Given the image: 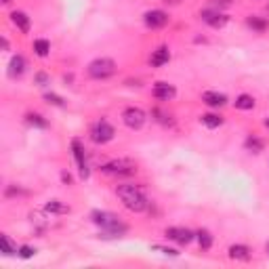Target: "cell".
Returning a JSON list of instances; mask_svg holds the SVG:
<instances>
[{
	"label": "cell",
	"mask_w": 269,
	"mask_h": 269,
	"mask_svg": "<svg viewBox=\"0 0 269 269\" xmlns=\"http://www.w3.org/2000/svg\"><path fill=\"white\" fill-rule=\"evenodd\" d=\"M49 51H51V42L49 40H34V53L38 55V57H47L49 55Z\"/></svg>",
	"instance_id": "ffe728a7"
},
{
	"label": "cell",
	"mask_w": 269,
	"mask_h": 269,
	"mask_svg": "<svg viewBox=\"0 0 269 269\" xmlns=\"http://www.w3.org/2000/svg\"><path fill=\"white\" fill-rule=\"evenodd\" d=\"M11 21H13L15 28H19L21 34H28V32H30L32 21H30V17H28L24 11H13V13H11Z\"/></svg>",
	"instance_id": "7c38bea8"
},
{
	"label": "cell",
	"mask_w": 269,
	"mask_h": 269,
	"mask_svg": "<svg viewBox=\"0 0 269 269\" xmlns=\"http://www.w3.org/2000/svg\"><path fill=\"white\" fill-rule=\"evenodd\" d=\"M44 210L51 213V215H67L70 213V206L63 204V202H59V200H51V202H47Z\"/></svg>",
	"instance_id": "e0dca14e"
},
{
	"label": "cell",
	"mask_w": 269,
	"mask_h": 269,
	"mask_svg": "<svg viewBox=\"0 0 269 269\" xmlns=\"http://www.w3.org/2000/svg\"><path fill=\"white\" fill-rule=\"evenodd\" d=\"M229 259H234V261H248L251 259V248L246 244H234V246H229Z\"/></svg>",
	"instance_id": "9a60e30c"
},
{
	"label": "cell",
	"mask_w": 269,
	"mask_h": 269,
	"mask_svg": "<svg viewBox=\"0 0 269 269\" xmlns=\"http://www.w3.org/2000/svg\"><path fill=\"white\" fill-rule=\"evenodd\" d=\"M36 80H38L40 84H44V82H47V76H44V74H38V76H36Z\"/></svg>",
	"instance_id": "f546056e"
},
{
	"label": "cell",
	"mask_w": 269,
	"mask_h": 269,
	"mask_svg": "<svg viewBox=\"0 0 269 269\" xmlns=\"http://www.w3.org/2000/svg\"><path fill=\"white\" fill-rule=\"evenodd\" d=\"M143 21H145L147 28L160 30V28H164V26L168 24V15H166L164 11H160V9H151V11H147V13L143 15Z\"/></svg>",
	"instance_id": "ba28073f"
},
{
	"label": "cell",
	"mask_w": 269,
	"mask_h": 269,
	"mask_svg": "<svg viewBox=\"0 0 269 269\" xmlns=\"http://www.w3.org/2000/svg\"><path fill=\"white\" fill-rule=\"evenodd\" d=\"M177 95V88L168 82H156L153 84V97L160 99V101H170Z\"/></svg>",
	"instance_id": "8fae6325"
},
{
	"label": "cell",
	"mask_w": 269,
	"mask_h": 269,
	"mask_svg": "<svg viewBox=\"0 0 269 269\" xmlns=\"http://www.w3.org/2000/svg\"><path fill=\"white\" fill-rule=\"evenodd\" d=\"M24 72H26V59L21 55H15L11 59V63H9V76L11 78H19Z\"/></svg>",
	"instance_id": "2e32d148"
},
{
	"label": "cell",
	"mask_w": 269,
	"mask_h": 269,
	"mask_svg": "<svg viewBox=\"0 0 269 269\" xmlns=\"http://www.w3.org/2000/svg\"><path fill=\"white\" fill-rule=\"evenodd\" d=\"M196 238H198V244H200L202 251H210V246H213V236H210L208 229H200V232L196 234Z\"/></svg>",
	"instance_id": "ac0fdd59"
},
{
	"label": "cell",
	"mask_w": 269,
	"mask_h": 269,
	"mask_svg": "<svg viewBox=\"0 0 269 269\" xmlns=\"http://www.w3.org/2000/svg\"><path fill=\"white\" fill-rule=\"evenodd\" d=\"M114 134H116L114 126H111L107 120H103V118L97 120L95 126L91 128V139H93L95 143H107V141L114 139Z\"/></svg>",
	"instance_id": "5b68a950"
},
{
	"label": "cell",
	"mask_w": 269,
	"mask_h": 269,
	"mask_svg": "<svg viewBox=\"0 0 269 269\" xmlns=\"http://www.w3.org/2000/svg\"><path fill=\"white\" fill-rule=\"evenodd\" d=\"M194 232H189L187 227H168L166 229V238L177 242V244H181V246H187L191 240H194Z\"/></svg>",
	"instance_id": "30bf717a"
},
{
	"label": "cell",
	"mask_w": 269,
	"mask_h": 269,
	"mask_svg": "<svg viewBox=\"0 0 269 269\" xmlns=\"http://www.w3.org/2000/svg\"><path fill=\"white\" fill-rule=\"evenodd\" d=\"M251 28H255L257 32H265L267 28H269V21H265V19H261V17H248V21H246Z\"/></svg>",
	"instance_id": "7402d4cb"
},
{
	"label": "cell",
	"mask_w": 269,
	"mask_h": 269,
	"mask_svg": "<svg viewBox=\"0 0 269 269\" xmlns=\"http://www.w3.org/2000/svg\"><path fill=\"white\" fill-rule=\"evenodd\" d=\"M101 172H105L109 177H130V175L137 172V166H134V162H130V160L120 158V160L105 162L101 166Z\"/></svg>",
	"instance_id": "277c9868"
},
{
	"label": "cell",
	"mask_w": 269,
	"mask_h": 269,
	"mask_svg": "<svg viewBox=\"0 0 269 269\" xmlns=\"http://www.w3.org/2000/svg\"><path fill=\"white\" fill-rule=\"evenodd\" d=\"M210 5H215L217 9H227L234 5V0H210Z\"/></svg>",
	"instance_id": "83f0119b"
},
{
	"label": "cell",
	"mask_w": 269,
	"mask_h": 269,
	"mask_svg": "<svg viewBox=\"0 0 269 269\" xmlns=\"http://www.w3.org/2000/svg\"><path fill=\"white\" fill-rule=\"evenodd\" d=\"M202 21L204 24H208L210 28H223L229 21V17L225 13H221V11H215V9H206V11H202L200 13Z\"/></svg>",
	"instance_id": "9c48e42d"
},
{
	"label": "cell",
	"mask_w": 269,
	"mask_h": 269,
	"mask_svg": "<svg viewBox=\"0 0 269 269\" xmlns=\"http://www.w3.org/2000/svg\"><path fill=\"white\" fill-rule=\"evenodd\" d=\"M26 120H28V124H32V126L47 128V120H44L40 114H28V116H26Z\"/></svg>",
	"instance_id": "d4e9b609"
},
{
	"label": "cell",
	"mask_w": 269,
	"mask_h": 269,
	"mask_svg": "<svg viewBox=\"0 0 269 269\" xmlns=\"http://www.w3.org/2000/svg\"><path fill=\"white\" fill-rule=\"evenodd\" d=\"M236 107L238 109H253L255 107V97L253 95H240L236 99Z\"/></svg>",
	"instance_id": "44dd1931"
},
{
	"label": "cell",
	"mask_w": 269,
	"mask_h": 269,
	"mask_svg": "<svg viewBox=\"0 0 269 269\" xmlns=\"http://www.w3.org/2000/svg\"><path fill=\"white\" fill-rule=\"evenodd\" d=\"M168 59H170V51H168V47H158L153 53H151V57H149V63L153 65V67H162L164 63H168Z\"/></svg>",
	"instance_id": "5bb4252c"
},
{
	"label": "cell",
	"mask_w": 269,
	"mask_h": 269,
	"mask_svg": "<svg viewBox=\"0 0 269 269\" xmlns=\"http://www.w3.org/2000/svg\"><path fill=\"white\" fill-rule=\"evenodd\" d=\"M47 101H49V103H53V105H59V107L63 105V99H61V97H57V95H53V93H49V95H47Z\"/></svg>",
	"instance_id": "f1b7e54d"
},
{
	"label": "cell",
	"mask_w": 269,
	"mask_h": 269,
	"mask_svg": "<svg viewBox=\"0 0 269 269\" xmlns=\"http://www.w3.org/2000/svg\"><path fill=\"white\" fill-rule=\"evenodd\" d=\"M34 255H36V251L32 248V246H21V248H19V257L21 259H30Z\"/></svg>",
	"instance_id": "484cf974"
},
{
	"label": "cell",
	"mask_w": 269,
	"mask_h": 269,
	"mask_svg": "<svg viewBox=\"0 0 269 269\" xmlns=\"http://www.w3.org/2000/svg\"><path fill=\"white\" fill-rule=\"evenodd\" d=\"M61 179H63V181H65V183H70V181H72V177H70V175H67V172H63V175H61Z\"/></svg>",
	"instance_id": "4dcf8cb0"
},
{
	"label": "cell",
	"mask_w": 269,
	"mask_h": 269,
	"mask_svg": "<svg viewBox=\"0 0 269 269\" xmlns=\"http://www.w3.org/2000/svg\"><path fill=\"white\" fill-rule=\"evenodd\" d=\"M200 122L204 124L206 128H217V126L223 124V118H221L219 114H202V116H200Z\"/></svg>",
	"instance_id": "d6986e66"
},
{
	"label": "cell",
	"mask_w": 269,
	"mask_h": 269,
	"mask_svg": "<svg viewBox=\"0 0 269 269\" xmlns=\"http://www.w3.org/2000/svg\"><path fill=\"white\" fill-rule=\"evenodd\" d=\"M0 244H3V255H5V257H11V255H15V253H17V248L11 244L9 236H3V238H0Z\"/></svg>",
	"instance_id": "603a6c76"
},
{
	"label": "cell",
	"mask_w": 269,
	"mask_h": 269,
	"mask_svg": "<svg viewBox=\"0 0 269 269\" xmlns=\"http://www.w3.org/2000/svg\"><path fill=\"white\" fill-rule=\"evenodd\" d=\"M246 149L253 151V153H259L263 149V141L257 139V137H248V139H246Z\"/></svg>",
	"instance_id": "cb8c5ba5"
},
{
	"label": "cell",
	"mask_w": 269,
	"mask_h": 269,
	"mask_svg": "<svg viewBox=\"0 0 269 269\" xmlns=\"http://www.w3.org/2000/svg\"><path fill=\"white\" fill-rule=\"evenodd\" d=\"M72 153H74V160H76V166H78V175H80V179H88L91 170H88L86 151H84V145H82L78 139L72 141Z\"/></svg>",
	"instance_id": "52a82bcc"
},
{
	"label": "cell",
	"mask_w": 269,
	"mask_h": 269,
	"mask_svg": "<svg viewBox=\"0 0 269 269\" xmlns=\"http://www.w3.org/2000/svg\"><path fill=\"white\" fill-rule=\"evenodd\" d=\"M153 251H160L162 255H168V257H177L179 253L175 251V248H166V246H160V244H156V246H151Z\"/></svg>",
	"instance_id": "4316f807"
},
{
	"label": "cell",
	"mask_w": 269,
	"mask_h": 269,
	"mask_svg": "<svg viewBox=\"0 0 269 269\" xmlns=\"http://www.w3.org/2000/svg\"><path fill=\"white\" fill-rule=\"evenodd\" d=\"M114 74H116V63L107 57H99V59L88 63V76L95 78V80H105Z\"/></svg>",
	"instance_id": "3957f363"
},
{
	"label": "cell",
	"mask_w": 269,
	"mask_h": 269,
	"mask_svg": "<svg viewBox=\"0 0 269 269\" xmlns=\"http://www.w3.org/2000/svg\"><path fill=\"white\" fill-rule=\"evenodd\" d=\"M265 126H267V128H269V118H267V120H265Z\"/></svg>",
	"instance_id": "1f68e13d"
},
{
	"label": "cell",
	"mask_w": 269,
	"mask_h": 269,
	"mask_svg": "<svg viewBox=\"0 0 269 269\" xmlns=\"http://www.w3.org/2000/svg\"><path fill=\"white\" fill-rule=\"evenodd\" d=\"M3 3H5V5H9V3H11V0H3Z\"/></svg>",
	"instance_id": "d6a6232c"
},
{
	"label": "cell",
	"mask_w": 269,
	"mask_h": 269,
	"mask_svg": "<svg viewBox=\"0 0 269 269\" xmlns=\"http://www.w3.org/2000/svg\"><path fill=\"white\" fill-rule=\"evenodd\" d=\"M116 194H118V198L122 200L124 208L130 210V213H143V210L147 208V204H149L147 198H145V194H143V189L137 187V185H132V183L118 185V187H116Z\"/></svg>",
	"instance_id": "6da1fadb"
},
{
	"label": "cell",
	"mask_w": 269,
	"mask_h": 269,
	"mask_svg": "<svg viewBox=\"0 0 269 269\" xmlns=\"http://www.w3.org/2000/svg\"><path fill=\"white\" fill-rule=\"evenodd\" d=\"M202 101H204L208 107H223L227 103V97L223 93H217V91H206L202 95Z\"/></svg>",
	"instance_id": "4fadbf2b"
},
{
	"label": "cell",
	"mask_w": 269,
	"mask_h": 269,
	"mask_svg": "<svg viewBox=\"0 0 269 269\" xmlns=\"http://www.w3.org/2000/svg\"><path fill=\"white\" fill-rule=\"evenodd\" d=\"M91 219H93V223H95L97 227H101V232H103L105 236H111V238H120V236H124L126 229H128L116 215L105 213V210H95V213L91 215Z\"/></svg>",
	"instance_id": "7a4b0ae2"
},
{
	"label": "cell",
	"mask_w": 269,
	"mask_h": 269,
	"mask_svg": "<svg viewBox=\"0 0 269 269\" xmlns=\"http://www.w3.org/2000/svg\"><path fill=\"white\" fill-rule=\"evenodd\" d=\"M145 120H147V114H145L141 107H126V109L122 111V122H124L128 128H132V130L141 128V126L145 124Z\"/></svg>",
	"instance_id": "8992f818"
},
{
	"label": "cell",
	"mask_w": 269,
	"mask_h": 269,
	"mask_svg": "<svg viewBox=\"0 0 269 269\" xmlns=\"http://www.w3.org/2000/svg\"><path fill=\"white\" fill-rule=\"evenodd\" d=\"M267 255H269V242H267Z\"/></svg>",
	"instance_id": "836d02e7"
}]
</instances>
